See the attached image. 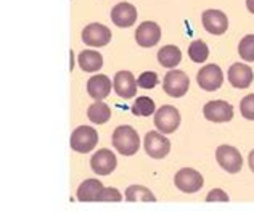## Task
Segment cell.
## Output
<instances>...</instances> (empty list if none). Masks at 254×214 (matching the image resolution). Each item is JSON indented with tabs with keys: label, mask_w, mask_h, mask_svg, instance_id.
<instances>
[{
	"label": "cell",
	"mask_w": 254,
	"mask_h": 214,
	"mask_svg": "<svg viewBox=\"0 0 254 214\" xmlns=\"http://www.w3.org/2000/svg\"><path fill=\"white\" fill-rule=\"evenodd\" d=\"M113 146L124 156H132L138 151L140 139L132 126H119L113 132Z\"/></svg>",
	"instance_id": "obj_1"
},
{
	"label": "cell",
	"mask_w": 254,
	"mask_h": 214,
	"mask_svg": "<svg viewBox=\"0 0 254 214\" xmlns=\"http://www.w3.org/2000/svg\"><path fill=\"white\" fill-rule=\"evenodd\" d=\"M71 148L77 153H89L98 143V132L90 126H81L71 134Z\"/></svg>",
	"instance_id": "obj_2"
},
{
	"label": "cell",
	"mask_w": 254,
	"mask_h": 214,
	"mask_svg": "<svg viewBox=\"0 0 254 214\" xmlns=\"http://www.w3.org/2000/svg\"><path fill=\"white\" fill-rule=\"evenodd\" d=\"M216 159H217L220 168L230 174H237L243 168V158L235 146L220 145L216 150Z\"/></svg>",
	"instance_id": "obj_3"
},
{
	"label": "cell",
	"mask_w": 254,
	"mask_h": 214,
	"mask_svg": "<svg viewBox=\"0 0 254 214\" xmlns=\"http://www.w3.org/2000/svg\"><path fill=\"white\" fill-rule=\"evenodd\" d=\"M155 126L159 132L163 134H172L179 129L180 126V113L176 106L164 105L161 106L155 115Z\"/></svg>",
	"instance_id": "obj_4"
},
{
	"label": "cell",
	"mask_w": 254,
	"mask_h": 214,
	"mask_svg": "<svg viewBox=\"0 0 254 214\" xmlns=\"http://www.w3.org/2000/svg\"><path fill=\"white\" fill-rule=\"evenodd\" d=\"M174 184H176L177 189L184 193H196L198 190H201L204 179L198 171L190 169V168H184L176 174Z\"/></svg>",
	"instance_id": "obj_5"
},
{
	"label": "cell",
	"mask_w": 254,
	"mask_h": 214,
	"mask_svg": "<svg viewBox=\"0 0 254 214\" xmlns=\"http://www.w3.org/2000/svg\"><path fill=\"white\" fill-rule=\"evenodd\" d=\"M190 87V79L184 71L172 70L164 76L163 89L171 97H184Z\"/></svg>",
	"instance_id": "obj_6"
},
{
	"label": "cell",
	"mask_w": 254,
	"mask_h": 214,
	"mask_svg": "<svg viewBox=\"0 0 254 214\" xmlns=\"http://www.w3.org/2000/svg\"><path fill=\"white\" fill-rule=\"evenodd\" d=\"M196 81L203 90H217L224 82V72L217 65H206L198 71Z\"/></svg>",
	"instance_id": "obj_7"
},
{
	"label": "cell",
	"mask_w": 254,
	"mask_h": 214,
	"mask_svg": "<svg viewBox=\"0 0 254 214\" xmlns=\"http://www.w3.org/2000/svg\"><path fill=\"white\" fill-rule=\"evenodd\" d=\"M169 150H171V142L163 134L151 131L145 136V151H146V155H150L151 158L161 159L164 156H168Z\"/></svg>",
	"instance_id": "obj_8"
},
{
	"label": "cell",
	"mask_w": 254,
	"mask_h": 214,
	"mask_svg": "<svg viewBox=\"0 0 254 214\" xmlns=\"http://www.w3.org/2000/svg\"><path fill=\"white\" fill-rule=\"evenodd\" d=\"M203 113L204 118L212 123H227L233 118V106L224 100H212L204 105Z\"/></svg>",
	"instance_id": "obj_9"
},
{
	"label": "cell",
	"mask_w": 254,
	"mask_h": 214,
	"mask_svg": "<svg viewBox=\"0 0 254 214\" xmlns=\"http://www.w3.org/2000/svg\"><path fill=\"white\" fill-rule=\"evenodd\" d=\"M82 41L90 47H105L111 41V31L100 23H92L82 31Z\"/></svg>",
	"instance_id": "obj_10"
},
{
	"label": "cell",
	"mask_w": 254,
	"mask_h": 214,
	"mask_svg": "<svg viewBox=\"0 0 254 214\" xmlns=\"http://www.w3.org/2000/svg\"><path fill=\"white\" fill-rule=\"evenodd\" d=\"M90 166H92L93 172H97L98 176H108V174H111L113 171L116 169L118 159H116L115 153H113L111 150L102 148L92 156Z\"/></svg>",
	"instance_id": "obj_11"
},
{
	"label": "cell",
	"mask_w": 254,
	"mask_h": 214,
	"mask_svg": "<svg viewBox=\"0 0 254 214\" xmlns=\"http://www.w3.org/2000/svg\"><path fill=\"white\" fill-rule=\"evenodd\" d=\"M204 29L214 36H222L229 28V18L220 10H206L201 15Z\"/></svg>",
	"instance_id": "obj_12"
},
{
	"label": "cell",
	"mask_w": 254,
	"mask_h": 214,
	"mask_svg": "<svg viewBox=\"0 0 254 214\" xmlns=\"http://www.w3.org/2000/svg\"><path fill=\"white\" fill-rule=\"evenodd\" d=\"M137 79L133 77L130 71H119L116 72L115 81H113V87L115 92L123 98H132L137 93Z\"/></svg>",
	"instance_id": "obj_13"
},
{
	"label": "cell",
	"mask_w": 254,
	"mask_h": 214,
	"mask_svg": "<svg viewBox=\"0 0 254 214\" xmlns=\"http://www.w3.org/2000/svg\"><path fill=\"white\" fill-rule=\"evenodd\" d=\"M229 82L235 87V89H248L254 79V72L248 65L235 63L229 68Z\"/></svg>",
	"instance_id": "obj_14"
},
{
	"label": "cell",
	"mask_w": 254,
	"mask_h": 214,
	"mask_svg": "<svg viewBox=\"0 0 254 214\" xmlns=\"http://www.w3.org/2000/svg\"><path fill=\"white\" fill-rule=\"evenodd\" d=\"M111 19L119 28H130L137 21V8L132 3L121 2L111 10Z\"/></svg>",
	"instance_id": "obj_15"
},
{
	"label": "cell",
	"mask_w": 254,
	"mask_h": 214,
	"mask_svg": "<svg viewBox=\"0 0 254 214\" xmlns=\"http://www.w3.org/2000/svg\"><path fill=\"white\" fill-rule=\"evenodd\" d=\"M135 39L140 47H155L161 39V28L153 21H145L137 28Z\"/></svg>",
	"instance_id": "obj_16"
},
{
	"label": "cell",
	"mask_w": 254,
	"mask_h": 214,
	"mask_svg": "<svg viewBox=\"0 0 254 214\" xmlns=\"http://www.w3.org/2000/svg\"><path fill=\"white\" fill-rule=\"evenodd\" d=\"M87 92L89 95L95 100H103L110 95L111 92V79L105 74L92 76L87 82Z\"/></svg>",
	"instance_id": "obj_17"
},
{
	"label": "cell",
	"mask_w": 254,
	"mask_h": 214,
	"mask_svg": "<svg viewBox=\"0 0 254 214\" xmlns=\"http://www.w3.org/2000/svg\"><path fill=\"white\" fill-rule=\"evenodd\" d=\"M103 184L97 179H87L79 185L77 189V200L79 202H98L100 193L103 192Z\"/></svg>",
	"instance_id": "obj_18"
},
{
	"label": "cell",
	"mask_w": 254,
	"mask_h": 214,
	"mask_svg": "<svg viewBox=\"0 0 254 214\" xmlns=\"http://www.w3.org/2000/svg\"><path fill=\"white\" fill-rule=\"evenodd\" d=\"M180 60H182V52L176 45H164L158 52V62L164 68H174L180 63Z\"/></svg>",
	"instance_id": "obj_19"
},
{
	"label": "cell",
	"mask_w": 254,
	"mask_h": 214,
	"mask_svg": "<svg viewBox=\"0 0 254 214\" xmlns=\"http://www.w3.org/2000/svg\"><path fill=\"white\" fill-rule=\"evenodd\" d=\"M79 65L87 72H95L103 66V57L95 50H84L79 55Z\"/></svg>",
	"instance_id": "obj_20"
},
{
	"label": "cell",
	"mask_w": 254,
	"mask_h": 214,
	"mask_svg": "<svg viewBox=\"0 0 254 214\" xmlns=\"http://www.w3.org/2000/svg\"><path fill=\"white\" fill-rule=\"evenodd\" d=\"M87 116H89V119L92 123L105 124L111 118V110H110V106L106 103L97 100V103H93V105L89 106V110H87Z\"/></svg>",
	"instance_id": "obj_21"
},
{
	"label": "cell",
	"mask_w": 254,
	"mask_h": 214,
	"mask_svg": "<svg viewBox=\"0 0 254 214\" xmlns=\"http://www.w3.org/2000/svg\"><path fill=\"white\" fill-rule=\"evenodd\" d=\"M126 200L130 203L135 202H156V197L153 195L150 189L143 185H130L126 190Z\"/></svg>",
	"instance_id": "obj_22"
},
{
	"label": "cell",
	"mask_w": 254,
	"mask_h": 214,
	"mask_svg": "<svg viewBox=\"0 0 254 214\" xmlns=\"http://www.w3.org/2000/svg\"><path fill=\"white\" fill-rule=\"evenodd\" d=\"M156 110L155 102L150 97H138L132 105V113L135 116H151Z\"/></svg>",
	"instance_id": "obj_23"
},
{
	"label": "cell",
	"mask_w": 254,
	"mask_h": 214,
	"mask_svg": "<svg viewBox=\"0 0 254 214\" xmlns=\"http://www.w3.org/2000/svg\"><path fill=\"white\" fill-rule=\"evenodd\" d=\"M189 57L195 63H204L209 57V49L203 41H193L189 47Z\"/></svg>",
	"instance_id": "obj_24"
},
{
	"label": "cell",
	"mask_w": 254,
	"mask_h": 214,
	"mask_svg": "<svg viewBox=\"0 0 254 214\" xmlns=\"http://www.w3.org/2000/svg\"><path fill=\"white\" fill-rule=\"evenodd\" d=\"M238 53L245 62H254V34L245 36L238 45Z\"/></svg>",
	"instance_id": "obj_25"
},
{
	"label": "cell",
	"mask_w": 254,
	"mask_h": 214,
	"mask_svg": "<svg viewBox=\"0 0 254 214\" xmlns=\"http://www.w3.org/2000/svg\"><path fill=\"white\" fill-rule=\"evenodd\" d=\"M240 111H242V116L254 121V93L246 95L242 102H240Z\"/></svg>",
	"instance_id": "obj_26"
},
{
	"label": "cell",
	"mask_w": 254,
	"mask_h": 214,
	"mask_svg": "<svg viewBox=\"0 0 254 214\" xmlns=\"http://www.w3.org/2000/svg\"><path fill=\"white\" fill-rule=\"evenodd\" d=\"M137 84L138 87H142V89H146V90L153 89V87L158 85V74L155 71H145L137 79Z\"/></svg>",
	"instance_id": "obj_27"
},
{
	"label": "cell",
	"mask_w": 254,
	"mask_h": 214,
	"mask_svg": "<svg viewBox=\"0 0 254 214\" xmlns=\"http://www.w3.org/2000/svg\"><path fill=\"white\" fill-rule=\"evenodd\" d=\"M121 200H123V195L119 193L118 189H115V187H106V189H103V192L100 193V197H98V202L119 203Z\"/></svg>",
	"instance_id": "obj_28"
},
{
	"label": "cell",
	"mask_w": 254,
	"mask_h": 214,
	"mask_svg": "<svg viewBox=\"0 0 254 214\" xmlns=\"http://www.w3.org/2000/svg\"><path fill=\"white\" fill-rule=\"evenodd\" d=\"M206 202H209V203H212V202H224V203H227V202H229V195H227L224 190L214 189V190H211L208 193V197H206Z\"/></svg>",
	"instance_id": "obj_29"
},
{
	"label": "cell",
	"mask_w": 254,
	"mask_h": 214,
	"mask_svg": "<svg viewBox=\"0 0 254 214\" xmlns=\"http://www.w3.org/2000/svg\"><path fill=\"white\" fill-rule=\"evenodd\" d=\"M248 163H250V168H251V171L254 172V150L250 153V156H248Z\"/></svg>",
	"instance_id": "obj_30"
},
{
	"label": "cell",
	"mask_w": 254,
	"mask_h": 214,
	"mask_svg": "<svg viewBox=\"0 0 254 214\" xmlns=\"http://www.w3.org/2000/svg\"><path fill=\"white\" fill-rule=\"evenodd\" d=\"M246 6H248V10L254 15V0H246Z\"/></svg>",
	"instance_id": "obj_31"
}]
</instances>
